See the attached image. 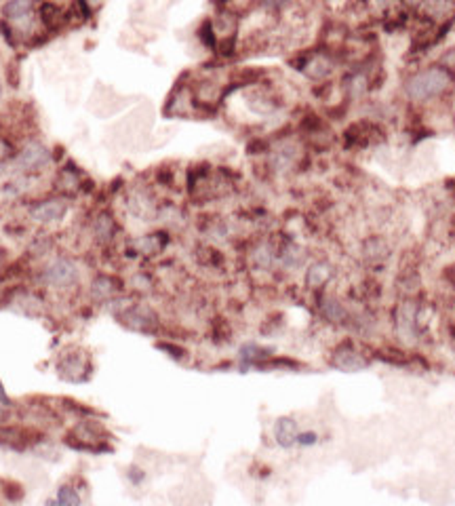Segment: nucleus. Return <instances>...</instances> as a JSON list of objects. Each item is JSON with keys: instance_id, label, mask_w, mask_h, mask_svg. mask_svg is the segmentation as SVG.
Wrapping results in <instances>:
<instances>
[{"instance_id": "20", "label": "nucleus", "mask_w": 455, "mask_h": 506, "mask_svg": "<svg viewBox=\"0 0 455 506\" xmlns=\"http://www.w3.org/2000/svg\"><path fill=\"white\" fill-rule=\"evenodd\" d=\"M3 173H5V167H3V163H0V177H3Z\"/></svg>"}, {"instance_id": "5", "label": "nucleus", "mask_w": 455, "mask_h": 506, "mask_svg": "<svg viewBox=\"0 0 455 506\" xmlns=\"http://www.w3.org/2000/svg\"><path fill=\"white\" fill-rule=\"evenodd\" d=\"M32 0H9L5 5V18L13 24H28L32 22Z\"/></svg>"}, {"instance_id": "18", "label": "nucleus", "mask_w": 455, "mask_h": 506, "mask_svg": "<svg viewBox=\"0 0 455 506\" xmlns=\"http://www.w3.org/2000/svg\"><path fill=\"white\" fill-rule=\"evenodd\" d=\"M7 416V407H3V405H0V420H3Z\"/></svg>"}, {"instance_id": "17", "label": "nucleus", "mask_w": 455, "mask_h": 506, "mask_svg": "<svg viewBox=\"0 0 455 506\" xmlns=\"http://www.w3.org/2000/svg\"><path fill=\"white\" fill-rule=\"evenodd\" d=\"M0 405H3V407H11V399L7 397V392H5V388H3V382H0Z\"/></svg>"}, {"instance_id": "21", "label": "nucleus", "mask_w": 455, "mask_h": 506, "mask_svg": "<svg viewBox=\"0 0 455 506\" xmlns=\"http://www.w3.org/2000/svg\"><path fill=\"white\" fill-rule=\"evenodd\" d=\"M0 97H3V83H0Z\"/></svg>"}, {"instance_id": "3", "label": "nucleus", "mask_w": 455, "mask_h": 506, "mask_svg": "<svg viewBox=\"0 0 455 506\" xmlns=\"http://www.w3.org/2000/svg\"><path fill=\"white\" fill-rule=\"evenodd\" d=\"M15 165L24 171H43L51 165V152L39 144V142H30L15 158Z\"/></svg>"}, {"instance_id": "13", "label": "nucleus", "mask_w": 455, "mask_h": 506, "mask_svg": "<svg viewBox=\"0 0 455 506\" xmlns=\"http://www.w3.org/2000/svg\"><path fill=\"white\" fill-rule=\"evenodd\" d=\"M253 264L262 271H268L274 264V253L270 245H262L253 251Z\"/></svg>"}, {"instance_id": "6", "label": "nucleus", "mask_w": 455, "mask_h": 506, "mask_svg": "<svg viewBox=\"0 0 455 506\" xmlns=\"http://www.w3.org/2000/svg\"><path fill=\"white\" fill-rule=\"evenodd\" d=\"M297 435H299L297 424H295V420H291V418H280V420L274 424V439H276V443H278L280 447H291V445H295V443H297Z\"/></svg>"}, {"instance_id": "8", "label": "nucleus", "mask_w": 455, "mask_h": 506, "mask_svg": "<svg viewBox=\"0 0 455 506\" xmlns=\"http://www.w3.org/2000/svg\"><path fill=\"white\" fill-rule=\"evenodd\" d=\"M335 365L344 371H358V369L367 367V361H362L360 355L354 350H339L335 355Z\"/></svg>"}, {"instance_id": "15", "label": "nucleus", "mask_w": 455, "mask_h": 506, "mask_svg": "<svg viewBox=\"0 0 455 506\" xmlns=\"http://www.w3.org/2000/svg\"><path fill=\"white\" fill-rule=\"evenodd\" d=\"M55 502H57V504H81L83 500H81V495H79L72 487L64 485V487H60Z\"/></svg>"}, {"instance_id": "7", "label": "nucleus", "mask_w": 455, "mask_h": 506, "mask_svg": "<svg viewBox=\"0 0 455 506\" xmlns=\"http://www.w3.org/2000/svg\"><path fill=\"white\" fill-rule=\"evenodd\" d=\"M398 334L402 340L415 338V308L411 304H405L398 313Z\"/></svg>"}, {"instance_id": "16", "label": "nucleus", "mask_w": 455, "mask_h": 506, "mask_svg": "<svg viewBox=\"0 0 455 506\" xmlns=\"http://www.w3.org/2000/svg\"><path fill=\"white\" fill-rule=\"evenodd\" d=\"M297 443L299 445H312V443H316V435L314 432H299L297 435Z\"/></svg>"}, {"instance_id": "12", "label": "nucleus", "mask_w": 455, "mask_h": 506, "mask_svg": "<svg viewBox=\"0 0 455 506\" xmlns=\"http://www.w3.org/2000/svg\"><path fill=\"white\" fill-rule=\"evenodd\" d=\"M320 310H322V315H325L331 323H339V321H344V317H346L344 308H341L339 302L333 300V298H325L322 304H320Z\"/></svg>"}, {"instance_id": "14", "label": "nucleus", "mask_w": 455, "mask_h": 506, "mask_svg": "<svg viewBox=\"0 0 455 506\" xmlns=\"http://www.w3.org/2000/svg\"><path fill=\"white\" fill-rule=\"evenodd\" d=\"M93 296L97 300H108L114 296V283L108 277H97L93 281Z\"/></svg>"}, {"instance_id": "1", "label": "nucleus", "mask_w": 455, "mask_h": 506, "mask_svg": "<svg viewBox=\"0 0 455 506\" xmlns=\"http://www.w3.org/2000/svg\"><path fill=\"white\" fill-rule=\"evenodd\" d=\"M451 85H453L451 72L444 70L442 66H432V68H426V70L413 74L405 85V93L411 102L423 104V102H430V100L442 95Z\"/></svg>"}, {"instance_id": "11", "label": "nucleus", "mask_w": 455, "mask_h": 506, "mask_svg": "<svg viewBox=\"0 0 455 506\" xmlns=\"http://www.w3.org/2000/svg\"><path fill=\"white\" fill-rule=\"evenodd\" d=\"M114 232H116V226H114V221H112V217L110 215H100L97 219H95V236L102 240V242H108L112 236H114Z\"/></svg>"}, {"instance_id": "2", "label": "nucleus", "mask_w": 455, "mask_h": 506, "mask_svg": "<svg viewBox=\"0 0 455 506\" xmlns=\"http://www.w3.org/2000/svg\"><path fill=\"white\" fill-rule=\"evenodd\" d=\"M45 283L55 287V289H64V287H70L76 283L79 279V271H76V264L68 258H57L53 260L47 268H45V275H43Z\"/></svg>"}, {"instance_id": "9", "label": "nucleus", "mask_w": 455, "mask_h": 506, "mask_svg": "<svg viewBox=\"0 0 455 506\" xmlns=\"http://www.w3.org/2000/svg\"><path fill=\"white\" fill-rule=\"evenodd\" d=\"M329 279H331V268L327 264H322V262L312 264L308 268V273H306V283L310 287H322Z\"/></svg>"}, {"instance_id": "4", "label": "nucleus", "mask_w": 455, "mask_h": 506, "mask_svg": "<svg viewBox=\"0 0 455 506\" xmlns=\"http://www.w3.org/2000/svg\"><path fill=\"white\" fill-rule=\"evenodd\" d=\"M68 213V203L62 200V198H53V200H45V203H39L36 207L30 209V215L34 221H41V224H53V221H60L64 219Z\"/></svg>"}, {"instance_id": "10", "label": "nucleus", "mask_w": 455, "mask_h": 506, "mask_svg": "<svg viewBox=\"0 0 455 506\" xmlns=\"http://www.w3.org/2000/svg\"><path fill=\"white\" fill-rule=\"evenodd\" d=\"M127 319H129V325L133 327V329H142V331H148L150 329V325H152V313L148 310V308H133V310H129V315H127Z\"/></svg>"}, {"instance_id": "19", "label": "nucleus", "mask_w": 455, "mask_h": 506, "mask_svg": "<svg viewBox=\"0 0 455 506\" xmlns=\"http://www.w3.org/2000/svg\"><path fill=\"white\" fill-rule=\"evenodd\" d=\"M5 150H7V146H5L3 142H0V156H3V154H5Z\"/></svg>"}]
</instances>
